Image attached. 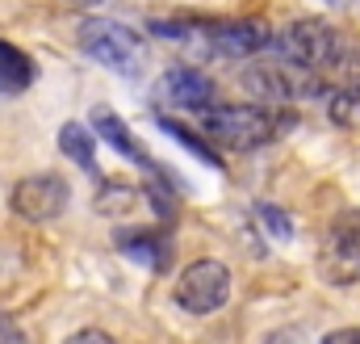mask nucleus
Here are the masks:
<instances>
[{"instance_id": "obj_3", "label": "nucleus", "mask_w": 360, "mask_h": 344, "mask_svg": "<svg viewBox=\"0 0 360 344\" xmlns=\"http://www.w3.org/2000/svg\"><path fill=\"white\" fill-rule=\"evenodd\" d=\"M76 38H80V47H84L89 59H96L101 68H109V72H117V76H126V80H134V76L143 72V63H147L143 38H139L130 25H122V21L89 17V21H80Z\"/></svg>"}, {"instance_id": "obj_9", "label": "nucleus", "mask_w": 360, "mask_h": 344, "mask_svg": "<svg viewBox=\"0 0 360 344\" xmlns=\"http://www.w3.org/2000/svg\"><path fill=\"white\" fill-rule=\"evenodd\" d=\"M92 130H96V139H105L117 156H126V160H134L139 168H151L155 172V160L143 152V143L122 126V118L113 113V109H92Z\"/></svg>"}, {"instance_id": "obj_2", "label": "nucleus", "mask_w": 360, "mask_h": 344, "mask_svg": "<svg viewBox=\"0 0 360 344\" xmlns=\"http://www.w3.org/2000/svg\"><path fill=\"white\" fill-rule=\"evenodd\" d=\"M344 47H348V42H344V34H340L335 25H327L323 17L289 21V25L272 38L276 59H285V63H293V68H302V72H310V76L331 72V68L340 63Z\"/></svg>"}, {"instance_id": "obj_11", "label": "nucleus", "mask_w": 360, "mask_h": 344, "mask_svg": "<svg viewBox=\"0 0 360 344\" xmlns=\"http://www.w3.org/2000/svg\"><path fill=\"white\" fill-rule=\"evenodd\" d=\"M34 80H38L34 59L21 47H13L8 38H0V92H25Z\"/></svg>"}, {"instance_id": "obj_8", "label": "nucleus", "mask_w": 360, "mask_h": 344, "mask_svg": "<svg viewBox=\"0 0 360 344\" xmlns=\"http://www.w3.org/2000/svg\"><path fill=\"white\" fill-rule=\"evenodd\" d=\"M164 92H168V101L180 105V109H188V113H205L210 105H214V80L205 76V72H197V68H168V76H164Z\"/></svg>"}, {"instance_id": "obj_20", "label": "nucleus", "mask_w": 360, "mask_h": 344, "mask_svg": "<svg viewBox=\"0 0 360 344\" xmlns=\"http://www.w3.org/2000/svg\"><path fill=\"white\" fill-rule=\"evenodd\" d=\"M72 4H80V8H96V4H105V0H72Z\"/></svg>"}, {"instance_id": "obj_1", "label": "nucleus", "mask_w": 360, "mask_h": 344, "mask_svg": "<svg viewBox=\"0 0 360 344\" xmlns=\"http://www.w3.org/2000/svg\"><path fill=\"white\" fill-rule=\"evenodd\" d=\"M201 126L226 152H256L272 143L289 122H281V109L269 105H210L201 113Z\"/></svg>"}, {"instance_id": "obj_16", "label": "nucleus", "mask_w": 360, "mask_h": 344, "mask_svg": "<svg viewBox=\"0 0 360 344\" xmlns=\"http://www.w3.org/2000/svg\"><path fill=\"white\" fill-rule=\"evenodd\" d=\"M256 223L260 227H269L272 231V240H293V223H289V214L281 210V206H256Z\"/></svg>"}, {"instance_id": "obj_12", "label": "nucleus", "mask_w": 360, "mask_h": 344, "mask_svg": "<svg viewBox=\"0 0 360 344\" xmlns=\"http://www.w3.org/2000/svg\"><path fill=\"white\" fill-rule=\"evenodd\" d=\"M59 147H63V156H68L72 164H80L84 172L96 176V139L89 135V126H80V122H63V130H59Z\"/></svg>"}, {"instance_id": "obj_18", "label": "nucleus", "mask_w": 360, "mask_h": 344, "mask_svg": "<svg viewBox=\"0 0 360 344\" xmlns=\"http://www.w3.org/2000/svg\"><path fill=\"white\" fill-rule=\"evenodd\" d=\"M323 344H360V328H335L323 336Z\"/></svg>"}, {"instance_id": "obj_6", "label": "nucleus", "mask_w": 360, "mask_h": 344, "mask_svg": "<svg viewBox=\"0 0 360 344\" xmlns=\"http://www.w3.org/2000/svg\"><path fill=\"white\" fill-rule=\"evenodd\" d=\"M72 202V185L59 176V172H38V176H25L17 189H13V210L25 219V223H51L68 210Z\"/></svg>"}, {"instance_id": "obj_10", "label": "nucleus", "mask_w": 360, "mask_h": 344, "mask_svg": "<svg viewBox=\"0 0 360 344\" xmlns=\"http://www.w3.org/2000/svg\"><path fill=\"white\" fill-rule=\"evenodd\" d=\"M117 248H122V257L139 260V264H147V269H168V244H164V235L160 231H117Z\"/></svg>"}, {"instance_id": "obj_7", "label": "nucleus", "mask_w": 360, "mask_h": 344, "mask_svg": "<svg viewBox=\"0 0 360 344\" xmlns=\"http://www.w3.org/2000/svg\"><path fill=\"white\" fill-rule=\"evenodd\" d=\"M323 277L331 285H356L360 281V227L356 223H340L327 244H323Z\"/></svg>"}, {"instance_id": "obj_19", "label": "nucleus", "mask_w": 360, "mask_h": 344, "mask_svg": "<svg viewBox=\"0 0 360 344\" xmlns=\"http://www.w3.org/2000/svg\"><path fill=\"white\" fill-rule=\"evenodd\" d=\"M0 344H21V332L13 328V319H8V315H0Z\"/></svg>"}, {"instance_id": "obj_17", "label": "nucleus", "mask_w": 360, "mask_h": 344, "mask_svg": "<svg viewBox=\"0 0 360 344\" xmlns=\"http://www.w3.org/2000/svg\"><path fill=\"white\" fill-rule=\"evenodd\" d=\"M63 344H113V336L101 332V328H84V332H72Z\"/></svg>"}, {"instance_id": "obj_4", "label": "nucleus", "mask_w": 360, "mask_h": 344, "mask_svg": "<svg viewBox=\"0 0 360 344\" xmlns=\"http://www.w3.org/2000/svg\"><path fill=\"white\" fill-rule=\"evenodd\" d=\"M243 88L256 97V105H289V101H306V97H319L323 85H319V76H310V72H302V68H293V63H285V59H256L248 72H243Z\"/></svg>"}, {"instance_id": "obj_14", "label": "nucleus", "mask_w": 360, "mask_h": 344, "mask_svg": "<svg viewBox=\"0 0 360 344\" xmlns=\"http://www.w3.org/2000/svg\"><path fill=\"white\" fill-rule=\"evenodd\" d=\"M160 130H164V135H172L176 143H184V152H193L197 160H205V164H214V168L222 164V160H218V152H210V147H205V139H201V135H193L188 126H180V122H172V118H160Z\"/></svg>"}, {"instance_id": "obj_13", "label": "nucleus", "mask_w": 360, "mask_h": 344, "mask_svg": "<svg viewBox=\"0 0 360 344\" xmlns=\"http://www.w3.org/2000/svg\"><path fill=\"white\" fill-rule=\"evenodd\" d=\"M327 118H331L335 126H344V130H360V88H352V85L331 88V97H327Z\"/></svg>"}, {"instance_id": "obj_15", "label": "nucleus", "mask_w": 360, "mask_h": 344, "mask_svg": "<svg viewBox=\"0 0 360 344\" xmlns=\"http://www.w3.org/2000/svg\"><path fill=\"white\" fill-rule=\"evenodd\" d=\"M134 202H139V193H134L130 185H117V180H105L101 193H96V206H101L105 214H130Z\"/></svg>"}, {"instance_id": "obj_5", "label": "nucleus", "mask_w": 360, "mask_h": 344, "mask_svg": "<svg viewBox=\"0 0 360 344\" xmlns=\"http://www.w3.org/2000/svg\"><path fill=\"white\" fill-rule=\"evenodd\" d=\"M231 298V269L222 260H193L176 277V307L188 315H214Z\"/></svg>"}, {"instance_id": "obj_21", "label": "nucleus", "mask_w": 360, "mask_h": 344, "mask_svg": "<svg viewBox=\"0 0 360 344\" xmlns=\"http://www.w3.org/2000/svg\"><path fill=\"white\" fill-rule=\"evenodd\" d=\"M331 8H348V4H356V0H327Z\"/></svg>"}]
</instances>
